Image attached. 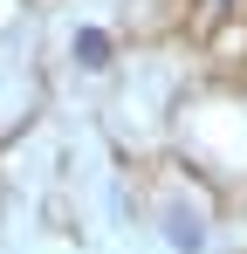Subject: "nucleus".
Listing matches in <instances>:
<instances>
[{"instance_id":"2","label":"nucleus","mask_w":247,"mask_h":254,"mask_svg":"<svg viewBox=\"0 0 247 254\" xmlns=\"http://www.w3.org/2000/svg\"><path fill=\"white\" fill-rule=\"evenodd\" d=\"M76 62L82 69H110V35H103V28H82L76 35Z\"/></svg>"},{"instance_id":"1","label":"nucleus","mask_w":247,"mask_h":254,"mask_svg":"<svg viewBox=\"0 0 247 254\" xmlns=\"http://www.w3.org/2000/svg\"><path fill=\"white\" fill-rule=\"evenodd\" d=\"M165 241H172L179 254H199V248H206V220L185 213V206H172V213H165Z\"/></svg>"}]
</instances>
